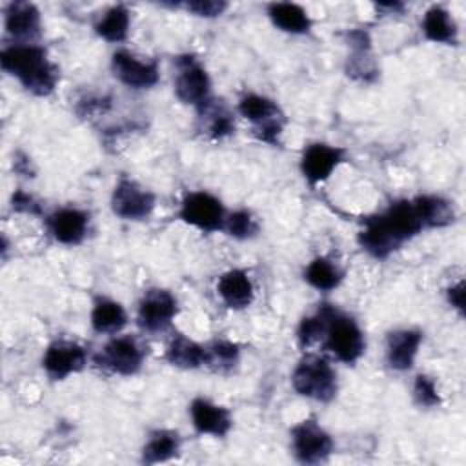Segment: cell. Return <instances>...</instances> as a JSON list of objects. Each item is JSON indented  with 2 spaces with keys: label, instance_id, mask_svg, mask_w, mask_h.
<instances>
[{
  "label": "cell",
  "instance_id": "2",
  "mask_svg": "<svg viewBox=\"0 0 466 466\" xmlns=\"http://www.w3.org/2000/svg\"><path fill=\"white\" fill-rule=\"evenodd\" d=\"M2 69L15 76L24 89L36 96H47L58 84V67L49 60L46 47L38 44H13L0 53Z\"/></svg>",
  "mask_w": 466,
  "mask_h": 466
},
{
  "label": "cell",
  "instance_id": "18",
  "mask_svg": "<svg viewBox=\"0 0 466 466\" xmlns=\"http://www.w3.org/2000/svg\"><path fill=\"white\" fill-rule=\"evenodd\" d=\"M422 331L417 328H399L386 335V364L395 371H408L419 353Z\"/></svg>",
  "mask_w": 466,
  "mask_h": 466
},
{
  "label": "cell",
  "instance_id": "6",
  "mask_svg": "<svg viewBox=\"0 0 466 466\" xmlns=\"http://www.w3.org/2000/svg\"><path fill=\"white\" fill-rule=\"evenodd\" d=\"M175 95L186 104L193 106L197 111L211 100V78L206 67L195 55H180L175 58Z\"/></svg>",
  "mask_w": 466,
  "mask_h": 466
},
{
  "label": "cell",
  "instance_id": "23",
  "mask_svg": "<svg viewBox=\"0 0 466 466\" xmlns=\"http://www.w3.org/2000/svg\"><path fill=\"white\" fill-rule=\"evenodd\" d=\"M424 229L444 228L455 220L453 202L441 195H417L411 198Z\"/></svg>",
  "mask_w": 466,
  "mask_h": 466
},
{
  "label": "cell",
  "instance_id": "17",
  "mask_svg": "<svg viewBox=\"0 0 466 466\" xmlns=\"http://www.w3.org/2000/svg\"><path fill=\"white\" fill-rule=\"evenodd\" d=\"M189 415H191V424L195 431L200 435L226 437L233 428V419L229 410L204 397H195L191 400Z\"/></svg>",
  "mask_w": 466,
  "mask_h": 466
},
{
  "label": "cell",
  "instance_id": "5",
  "mask_svg": "<svg viewBox=\"0 0 466 466\" xmlns=\"http://www.w3.org/2000/svg\"><path fill=\"white\" fill-rule=\"evenodd\" d=\"M238 115L253 126V137L269 146L280 144V135L286 126V116L279 104L264 95L248 93L238 100Z\"/></svg>",
  "mask_w": 466,
  "mask_h": 466
},
{
  "label": "cell",
  "instance_id": "10",
  "mask_svg": "<svg viewBox=\"0 0 466 466\" xmlns=\"http://www.w3.org/2000/svg\"><path fill=\"white\" fill-rule=\"evenodd\" d=\"M155 193L131 177H120L111 191V211L122 220H144L155 209Z\"/></svg>",
  "mask_w": 466,
  "mask_h": 466
},
{
  "label": "cell",
  "instance_id": "14",
  "mask_svg": "<svg viewBox=\"0 0 466 466\" xmlns=\"http://www.w3.org/2000/svg\"><path fill=\"white\" fill-rule=\"evenodd\" d=\"M111 71L118 82L131 89H149L160 78L157 60H142L127 49H118L113 53Z\"/></svg>",
  "mask_w": 466,
  "mask_h": 466
},
{
  "label": "cell",
  "instance_id": "1",
  "mask_svg": "<svg viewBox=\"0 0 466 466\" xmlns=\"http://www.w3.org/2000/svg\"><path fill=\"white\" fill-rule=\"evenodd\" d=\"M422 231L424 226L413 200L400 198L391 202L384 211L364 218L357 240L370 257L382 260Z\"/></svg>",
  "mask_w": 466,
  "mask_h": 466
},
{
  "label": "cell",
  "instance_id": "7",
  "mask_svg": "<svg viewBox=\"0 0 466 466\" xmlns=\"http://www.w3.org/2000/svg\"><path fill=\"white\" fill-rule=\"evenodd\" d=\"M146 359L144 346L131 335H113L95 355V364L109 373L131 377L137 375Z\"/></svg>",
  "mask_w": 466,
  "mask_h": 466
},
{
  "label": "cell",
  "instance_id": "27",
  "mask_svg": "<svg viewBox=\"0 0 466 466\" xmlns=\"http://www.w3.org/2000/svg\"><path fill=\"white\" fill-rule=\"evenodd\" d=\"M131 24L129 9L124 4L111 5L95 24V33L111 44H120L127 38Z\"/></svg>",
  "mask_w": 466,
  "mask_h": 466
},
{
  "label": "cell",
  "instance_id": "29",
  "mask_svg": "<svg viewBox=\"0 0 466 466\" xmlns=\"http://www.w3.org/2000/svg\"><path fill=\"white\" fill-rule=\"evenodd\" d=\"M198 113L208 118V135L211 140H222L235 133V120L233 115L215 102H208L204 107L198 109Z\"/></svg>",
  "mask_w": 466,
  "mask_h": 466
},
{
  "label": "cell",
  "instance_id": "19",
  "mask_svg": "<svg viewBox=\"0 0 466 466\" xmlns=\"http://www.w3.org/2000/svg\"><path fill=\"white\" fill-rule=\"evenodd\" d=\"M217 293L229 309H246L253 304L255 288L244 269H228L217 280Z\"/></svg>",
  "mask_w": 466,
  "mask_h": 466
},
{
  "label": "cell",
  "instance_id": "28",
  "mask_svg": "<svg viewBox=\"0 0 466 466\" xmlns=\"http://www.w3.org/2000/svg\"><path fill=\"white\" fill-rule=\"evenodd\" d=\"M208 351V368L218 373H226L238 364L240 348L237 342L228 339H215L206 346Z\"/></svg>",
  "mask_w": 466,
  "mask_h": 466
},
{
  "label": "cell",
  "instance_id": "25",
  "mask_svg": "<svg viewBox=\"0 0 466 466\" xmlns=\"http://www.w3.org/2000/svg\"><path fill=\"white\" fill-rule=\"evenodd\" d=\"M268 16L275 27L291 35H306L311 29L308 11L293 2H273L268 5Z\"/></svg>",
  "mask_w": 466,
  "mask_h": 466
},
{
  "label": "cell",
  "instance_id": "34",
  "mask_svg": "<svg viewBox=\"0 0 466 466\" xmlns=\"http://www.w3.org/2000/svg\"><path fill=\"white\" fill-rule=\"evenodd\" d=\"M184 9L193 13L195 16L217 18L228 9V2H222V0H195V2H186Z\"/></svg>",
  "mask_w": 466,
  "mask_h": 466
},
{
  "label": "cell",
  "instance_id": "15",
  "mask_svg": "<svg viewBox=\"0 0 466 466\" xmlns=\"http://www.w3.org/2000/svg\"><path fill=\"white\" fill-rule=\"evenodd\" d=\"M49 235L64 246L80 244L89 229V213L80 208H60L46 217Z\"/></svg>",
  "mask_w": 466,
  "mask_h": 466
},
{
  "label": "cell",
  "instance_id": "20",
  "mask_svg": "<svg viewBox=\"0 0 466 466\" xmlns=\"http://www.w3.org/2000/svg\"><path fill=\"white\" fill-rule=\"evenodd\" d=\"M167 364L180 368V370H198L208 364V351L206 346L198 344L197 340L177 333L164 353Z\"/></svg>",
  "mask_w": 466,
  "mask_h": 466
},
{
  "label": "cell",
  "instance_id": "30",
  "mask_svg": "<svg viewBox=\"0 0 466 466\" xmlns=\"http://www.w3.org/2000/svg\"><path fill=\"white\" fill-rule=\"evenodd\" d=\"M326 309H328V302H322V304H319V308L313 315H308L299 322L297 342L302 350L309 348L311 344H315L322 339L324 326H326Z\"/></svg>",
  "mask_w": 466,
  "mask_h": 466
},
{
  "label": "cell",
  "instance_id": "21",
  "mask_svg": "<svg viewBox=\"0 0 466 466\" xmlns=\"http://www.w3.org/2000/svg\"><path fill=\"white\" fill-rule=\"evenodd\" d=\"M89 322L93 331L100 335H116L127 324V313L120 302L100 295L93 300Z\"/></svg>",
  "mask_w": 466,
  "mask_h": 466
},
{
  "label": "cell",
  "instance_id": "12",
  "mask_svg": "<svg viewBox=\"0 0 466 466\" xmlns=\"http://www.w3.org/2000/svg\"><path fill=\"white\" fill-rule=\"evenodd\" d=\"M87 364V351L82 344L67 339L53 340L42 357V368L53 380H64L82 371Z\"/></svg>",
  "mask_w": 466,
  "mask_h": 466
},
{
  "label": "cell",
  "instance_id": "26",
  "mask_svg": "<svg viewBox=\"0 0 466 466\" xmlns=\"http://www.w3.org/2000/svg\"><path fill=\"white\" fill-rule=\"evenodd\" d=\"M342 279H344V271L339 268L337 262H333L328 257H315L304 268V280L311 288L324 293L339 288Z\"/></svg>",
  "mask_w": 466,
  "mask_h": 466
},
{
  "label": "cell",
  "instance_id": "13",
  "mask_svg": "<svg viewBox=\"0 0 466 466\" xmlns=\"http://www.w3.org/2000/svg\"><path fill=\"white\" fill-rule=\"evenodd\" d=\"M346 160V149L326 142L308 144L300 155V173L304 180L315 187L328 180L331 173Z\"/></svg>",
  "mask_w": 466,
  "mask_h": 466
},
{
  "label": "cell",
  "instance_id": "35",
  "mask_svg": "<svg viewBox=\"0 0 466 466\" xmlns=\"http://www.w3.org/2000/svg\"><path fill=\"white\" fill-rule=\"evenodd\" d=\"M11 208L18 213H27V215H38L42 209H40V204L35 200L33 195L25 193V191H16L13 193L11 197Z\"/></svg>",
  "mask_w": 466,
  "mask_h": 466
},
{
  "label": "cell",
  "instance_id": "36",
  "mask_svg": "<svg viewBox=\"0 0 466 466\" xmlns=\"http://www.w3.org/2000/svg\"><path fill=\"white\" fill-rule=\"evenodd\" d=\"M446 299H448V304L462 315L464 313V280L451 284L446 291Z\"/></svg>",
  "mask_w": 466,
  "mask_h": 466
},
{
  "label": "cell",
  "instance_id": "24",
  "mask_svg": "<svg viewBox=\"0 0 466 466\" xmlns=\"http://www.w3.org/2000/svg\"><path fill=\"white\" fill-rule=\"evenodd\" d=\"M180 435L175 430H166V428H158L149 431L142 451H140V459L144 464H158V462H166L169 459H173L175 455H178L180 451Z\"/></svg>",
  "mask_w": 466,
  "mask_h": 466
},
{
  "label": "cell",
  "instance_id": "32",
  "mask_svg": "<svg viewBox=\"0 0 466 466\" xmlns=\"http://www.w3.org/2000/svg\"><path fill=\"white\" fill-rule=\"evenodd\" d=\"M346 73L351 78L370 82L377 76V66L371 58V49H353V53L348 56Z\"/></svg>",
  "mask_w": 466,
  "mask_h": 466
},
{
  "label": "cell",
  "instance_id": "16",
  "mask_svg": "<svg viewBox=\"0 0 466 466\" xmlns=\"http://www.w3.org/2000/svg\"><path fill=\"white\" fill-rule=\"evenodd\" d=\"M4 27L16 44H35L42 33L40 11L31 2H11L4 11Z\"/></svg>",
  "mask_w": 466,
  "mask_h": 466
},
{
  "label": "cell",
  "instance_id": "9",
  "mask_svg": "<svg viewBox=\"0 0 466 466\" xmlns=\"http://www.w3.org/2000/svg\"><path fill=\"white\" fill-rule=\"evenodd\" d=\"M226 215L228 213L220 198L202 189L186 193L178 208V218L184 224H189L206 233L222 231Z\"/></svg>",
  "mask_w": 466,
  "mask_h": 466
},
{
  "label": "cell",
  "instance_id": "31",
  "mask_svg": "<svg viewBox=\"0 0 466 466\" xmlns=\"http://www.w3.org/2000/svg\"><path fill=\"white\" fill-rule=\"evenodd\" d=\"M226 235L237 240H249L258 235V222L248 209H235L233 213L226 215L224 229Z\"/></svg>",
  "mask_w": 466,
  "mask_h": 466
},
{
  "label": "cell",
  "instance_id": "11",
  "mask_svg": "<svg viewBox=\"0 0 466 466\" xmlns=\"http://www.w3.org/2000/svg\"><path fill=\"white\" fill-rule=\"evenodd\" d=\"M178 313L175 295L164 288H151L144 291L137 308V324L147 333H158L171 326Z\"/></svg>",
  "mask_w": 466,
  "mask_h": 466
},
{
  "label": "cell",
  "instance_id": "4",
  "mask_svg": "<svg viewBox=\"0 0 466 466\" xmlns=\"http://www.w3.org/2000/svg\"><path fill=\"white\" fill-rule=\"evenodd\" d=\"M291 386L300 397L317 402H329L339 391L337 371L326 357L306 353L291 373Z\"/></svg>",
  "mask_w": 466,
  "mask_h": 466
},
{
  "label": "cell",
  "instance_id": "8",
  "mask_svg": "<svg viewBox=\"0 0 466 466\" xmlns=\"http://www.w3.org/2000/svg\"><path fill=\"white\" fill-rule=\"evenodd\" d=\"M291 451L302 464H320L333 453L331 435L317 422L315 417H308L297 422L289 430Z\"/></svg>",
  "mask_w": 466,
  "mask_h": 466
},
{
  "label": "cell",
  "instance_id": "3",
  "mask_svg": "<svg viewBox=\"0 0 466 466\" xmlns=\"http://www.w3.org/2000/svg\"><path fill=\"white\" fill-rule=\"evenodd\" d=\"M326 351L342 364H355L366 351V337L357 320L333 304L326 309V326L322 339Z\"/></svg>",
  "mask_w": 466,
  "mask_h": 466
},
{
  "label": "cell",
  "instance_id": "33",
  "mask_svg": "<svg viewBox=\"0 0 466 466\" xmlns=\"http://www.w3.org/2000/svg\"><path fill=\"white\" fill-rule=\"evenodd\" d=\"M413 400L419 408H435L441 404V393L437 390L435 380L430 375L419 373L413 380Z\"/></svg>",
  "mask_w": 466,
  "mask_h": 466
},
{
  "label": "cell",
  "instance_id": "22",
  "mask_svg": "<svg viewBox=\"0 0 466 466\" xmlns=\"http://www.w3.org/2000/svg\"><path fill=\"white\" fill-rule=\"evenodd\" d=\"M422 33L426 40L444 46H457L459 44V29L450 15V11L442 5H431L426 9L422 16Z\"/></svg>",
  "mask_w": 466,
  "mask_h": 466
}]
</instances>
